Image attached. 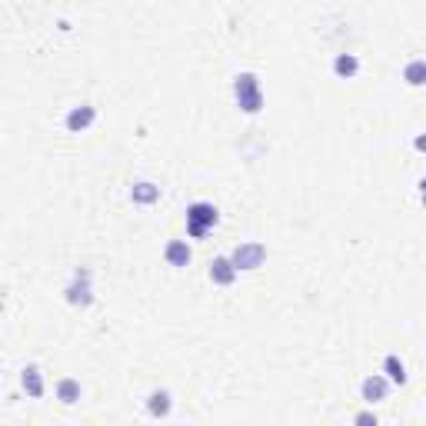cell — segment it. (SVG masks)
<instances>
[{"instance_id": "1", "label": "cell", "mask_w": 426, "mask_h": 426, "mask_svg": "<svg viewBox=\"0 0 426 426\" xmlns=\"http://www.w3.org/2000/svg\"><path fill=\"white\" fill-rule=\"evenodd\" d=\"M217 223H220V210L213 203H207V200H197V203L186 207V237L190 240H203Z\"/></svg>"}, {"instance_id": "2", "label": "cell", "mask_w": 426, "mask_h": 426, "mask_svg": "<svg viewBox=\"0 0 426 426\" xmlns=\"http://www.w3.org/2000/svg\"><path fill=\"white\" fill-rule=\"evenodd\" d=\"M233 97H237V107H240L243 113H260L263 110V90H260L257 74H250V70L237 74V80H233Z\"/></svg>"}, {"instance_id": "3", "label": "cell", "mask_w": 426, "mask_h": 426, "mask_svg": "<svg viewBox=\"0 0 426 426\" xmlns=\"http://www.w3.org/2000/svg\"><path fill=\"white\" fill-rule=\"evenodd\" d=\"M90 280H94V274H90L87 267L74 270L70 284L64 286V300H67V303H70V306H90V303H94V286H90Z\"/></svg>"}, {"instance_id": "4", "label": "cell", "mask_w": 426, "mask_h": 426, "mask_svg": "<svg viewBox=\"0 0 426 426\" xmlns=\"http://www.w3.org/2000/svg\"><path fill=\"white\" fill-rule=\"evenodd\" d=\"M230 260H233L237 270H257V267H263V260H267V247L257 240H247L230 253Z\"/></svg>"}, {"instance_id": "5", "label": "cell", "mask_w": 426, "mask_h": 426, "mask_svg": "<svg viewBox=\"0 0 426 426\" xmlns=\"http://www.w3.org/2000/svg\"><path fill=\"white\" fill-rule=\"evenodd\" d=\"M94 120H97V107H90V103H77V107L67 110L64 127H67V133H87L90 127H94Z\"/></svg>"}, {"instance_id": "6", "label": "cell", "mask_w": 426, "mask_h": 426, "mask_svg": "<svg viewBox=\"0 0 426 426\" xmlns=\"http://www.w3.org/2000/svg\"><path fill=\"white\" fill-rule=\"evenodd\" d=\"M386 393H390V380L386 376H380V373H373V376H366V380L360 383V396L366 400V403H383L386 400Z\"/></svg>"}, {"instance_id": "7", "label": "cell", "mask_w": 426, "mask_h": 426, "mask_svg": "<svg viewBox=\"0 0 426 426\" xmlns=\"http://www.w3.org/2000/svg\"><path fill=\"white\" fill-rule=\"evenodd\" d=\"M237 267H233V260L230 257H217V260H210V270H207V276L213 280L217 286H230L233 280H237Z\"/></svg>"}, {"instance_id": "8", "label": "cell", "mask_w": 426, "mask_h": 426, "mask_svg": "<svg viewBox=\"0 0 426 426\" xmlns=\"http://www.w3.org/2000/svg\"><path fill=\"white\" fill-rule=\"evenodd\" d=\"M21 386L30 400H40V396H44V373H40V366L27 363V366L21 370Z\"/></svg>"}, {"instance_id": "9", "label": "cell", "mask_w": 426, "mask_h": 426, "mask_svg": "<svg viewBox=\"0 0 426 426\" xmlns=\"http://www.w3.org/2000/svg\"><path fill=\"white\" fill-rule=\"evenodd\" d=\"M164 260L170 263V267H176V270H184V267H190V260H194V250H190L186 240H170L164 247Z\"/></svg>"}, {"instance_id": "10", "label": "cell", "mask_w": 426, "mask_h": 426, "mask_svg": "<svg viewBox=\"0 0 426 426\" xmlns=\"http://www.w3.org/2000/svg\"><path fill=\"white\" fill-rule=\"evenodd\" d=\"M54 393H57V400H60L64 406H74V403H80L84 386H80V380H74V376H64V380H57Z\"/></svg>"}, {"instance_id": "11", "label": "cell", "mask_w": 426, "mask_h": 426, "mask_svg": "<svg viewBox=\"0 0 426 426\" xmlns=\"http://www.w3.org/2000/svg\"><path fill=\"white\" fill-rule=\"evenodd\" d=\"M130 200L137 203V207H150V203L160 200V186L150 184V180H140V184L130 186Z\"/></svg>"}, {"instance_id": "12", "label": "cell", "mask_w": 426, "mask_h": 426, "mask_svg": "<svg viewBox=\"0 0 426 426\" xmlns=\"http://www.w3.org/2000/svg\"><path fill=\"white\" fill-rule=\"evenodd\" d=\"M333 74L340 80H353V77L360 74V57L357 54H337L333 57Z\"/></svg>"}, {"instance_id": "13", "label": "cell", "mask_w": 426, "mask_h": 426, "mask_svg": "<svg viewBox=\"0 0 426 426\" xmlns=\"http://www.w3.org/2000/svg\"><path fill=\"white\" fill-rule=\"evenodd\" d=\"M170 410H174L170 393H167V390H150V396H147V413L160 420V416H170Z\"/></svg>"}, {"instance_id": "14", "label": "cell", "mask_w": 426, "mask_h": 426, "mask_svg": "<svg viewBox=\"0 0 426 426\" xmlns=\"http://www.w3.org/2000/svg\"><path fill=\"white\" fill-rule=\"evenodd\" d=\"M383 373H386V380L396 383V386H406V380H410V376H406V363L400 360L396 353H390V357L383 360Z\"/></svg>"}, {"instance_id": "15", "label": "cell", "mask_w": 426, "mask_h": 426, "mask_svg": "<svg viewBox=\"0 0 426 426\" xmlns=\"http://www.w3.org/2000/svg\"><path fill=\"white\" fill-rule=\"evenodd\" d=\"M403 80L410 87H423L426 84V60H410L403 67Z\"/></svg>"}, {"instance_id": "16", "label": "cell", "mask_w": 426, "mask_h": 426, "mask_svg": "<svg viewBox=\"0 0 426 426\" xmlns=\"http://www.w3.org/2000/svg\"><path fill=\"white\" fill-rule=\"evenodd\" d=\"M357 423H373L376 426V413H357Z\"/></svg>"}, {"instance_id": "17", "label": "cell", "mask_w": 426, "mask_h": 426, "mask_svg": "<svg viewBox=\"0 0 426 426\" xmlns=\"http://www.w3.org/2000/svg\"><path fill=\"white\" fill-rule=\"evenodd\" d=\"M413 147H416V150H420V153H426V133H420V137H416V140H413Z\"/></svg>"}, {"instance_id": "18", "label": "cell", "mask_w": 426, "mask_h": 426, "mask_svg": "<svg viewBox=\"0 0 426 426\" xmlns=\"http://www.w3.org/2000/svg\"><path fill=\"white\" fill-rule=\"evenodd\" d=\"M420 194H423V197H426V176H423V180H420Z\"/></svg>"}]
</instances>
